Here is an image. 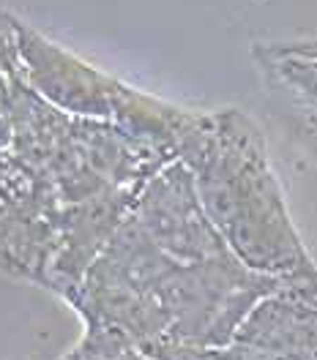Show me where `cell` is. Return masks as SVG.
I'll return each instance as SVG.
<instances>
[{"mask_svg": "<svg viewBox=\"0 0 317 360\" xmlns=\"http://www.w3.org/2000/svg\"><path fill=\"white\" fill-rule=\"evenodd\" d=\"M14 20L0 11V270L71 300L142 188L178 161L192 110L68 112L30 85Z\"/></svg>", "mask_w": 317, "mask_h": 360, "instance_id": "6da1fadb", "label": "cell"}, {"mask_svg": "<svg viewBox=\"0 0 317 360\" xmlns=\"http://www.w3.org/2000/svg\"><path fill=\"white\" fill-rule=\"evenodd\" d=\"M282 281L232 254L178 158L142 188L68 303L88 330L120 333L145 355L164 344L213 349Z\"/></svg>", "mask_w": 317, "mask_h": 360, "instance_id": "7a4b0ae2", "label": "cell"}, {"mask_svg": "<svg viewBox=\"0 0 317 360\" xmlns=\"http://www.w3.org/2000/svg\"><path fill=\"white\" fill-rule=\"evenodd\" d=\"M178 158L192 172L205 216L247 268L306 276L317 265L287 213L260 126L241 110L194 112Z\"/></svg>", "mask_w": 317, "mask_h": 360, "instance_id": "3957f363", "label": "cell"}, {"mask_svg": "<svg viewBox=\"0 0 317 360\" xmlns=\"http://www.w3.org/2000/svg\"><path fill=\"white\" fill-rule=\"evenodd\" d=\"M232 341L266 360H317V270L285 278L251 309Z\"/></svg>", "mask_w": 317, "mask_h": 360, "instance_id": "277c9868", "label": "cell"}, {"mask_svg": "<svg viewBox=\"0 0 317 360\" xmlns=\"http://www.w3.org/2000/svg\"><path fill=\"white\" fill-rule=\"evenodd\" d=\"M251 58L276 112L287 120L295 142L317 164V36L260 41Z\"/></svg>", "mask_w": 317, "mask_h": 360, "instance_id": "5b68a950", "label": "cell"}, {"mask_svg": "<svg viewBox=\"0 0 317 360\" xmlns=\"http://www.w3.org/2000/svg\"><path fill=\"white\" fill-rule=\"evenodd\" d=\"M63 360H139V349L120 333L85 328V338Z\"/></svg>", "mask_w": 317, "mask_h": 360, "instance_id": "8992f818", "label": "cell"}]
</instances>
